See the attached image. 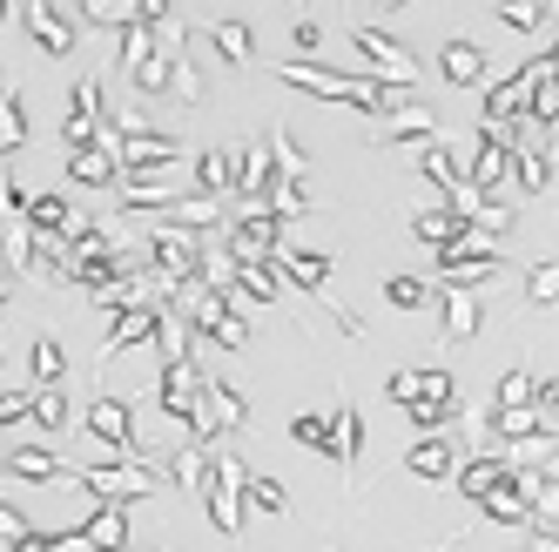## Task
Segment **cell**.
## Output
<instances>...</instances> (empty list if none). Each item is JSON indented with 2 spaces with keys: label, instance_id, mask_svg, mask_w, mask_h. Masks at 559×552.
<instances>
[{
  "label": "cell",
  "instance_id": "ba28073f",
  "mask_svg": "<svg viewBox=\"0 0 559 552\" xmlns=\"http://www.w3.org/2000/svg\"><path fill=\"white\" fill-rule=\"evenodd\" d=\"M533 384H539L533 371H506L499 377V411H526L533 405Z\"/></svg>",
  "mask_w": 559,
  "mask_h": 552
},
{
  "label": "cell",
  "instance_id": "2e32d148",
  "mask_svg": "<svg viewBox=\"0 0 559 552\" xmlns=\"http://www.w3.org/2000/svg\"><path fill=\"white\" fill-rule=\"evenodd\" d=\"M391 398L412 405V398H418V371H397V377H391Z\"/></svg>",
  "mask_w": 559,
  "mask_h": 552
},
{
  "label": "cell",
  "instance_id": "4fadbf2b",
  "mask_svg": "<svg viewBox=\"0 0 559 552\" xmlns=\"http://www.w3.org/2000/svg\"><path fill=\"white\" fill-rule=\"evenodd\" d=\"M391 303H425V284H418V276H397V284H391Z\"/></svg>",
  "mask_w": 559,
  "mask_h": 552
},
{
  "label": "cell",
  "instance_id": "8fae6325",
  "mask_svg": "<svg viewBox=\"0 0 559 552\" xmlns=\"http://www.w3.org/2000/svg\"><path fill=\"white\" fill-rule=\"evenodd\" d=\"M412 471H418V479H445V471H452V445H412Z\"/></svg>",
  "mask_w": 559,
  "mask_h": 552
},
{
  "label": "cell",
  "instance_id": "5bb4252c",
  "mask_svg": "<svg viewBox=\"0 0 559 552\" xmlns=\"http://www.w3.org/2000/svg\"><path fill=\"white\" fill-rule=\"evenodd\" d=\"M499 14H506L512 27H526V34H533V27L546 21V14H539V0H526V8H499Z\"/></svg>",
  "mask_w": 559,
  "mask_h": 552
},
{
  "label": "cell",
  "instance_id": "277c9868",
  "mask_svg": "<svg viewBox=\"0 0 559 552\" xmlns=\"http://www.w3.org/2000/svg\"><path fill=\"white\" fill-rule=\"evenodd\" d=\"M478 74H486V48H478V41H452V48H445V82L472 88Z\"/></svg>",
  "mask_w": 559,
  "mask_h": 552
},
{
  "label": "cell",
  "instance_id": "9c48e42d",
  "mask_svg": "<svg viewBox=\"0 0 559 552\" xmlns=\"http://www.w3.org/2000/svg\"><path fill=\"white\" fill-rule=\"evenodd\" d=\"M526 297L533 303H559V256H546V263L526 269Z\"/></svg>",
  "mask_w": 559,
  "mask_h": 552
},
{
  "label": "cell",
  "instance_id": "e0dca14e",
  "mask_svg": "<svg viewBox=\"0 0 559 552\" xmlns=\"http://www.w3.org/2000/svg\"><path fill=\"white\" fill-rule=\"evenodd\" d=\"M526 552H559V532H546V526H539V532L526 539Z\"/></svg>",
  "mask_w": 559,
  "mask_h": 552
},
{
  "label": "cell",
  "instance_id": "7c38bea8",
  "mask_svg": "<svg viewBox=\"0 0 559 552\" xmlns=\"http://www.w3.org/2000/svg\"><path fill=\"white\" fill-rule=\"evenodd\" d=\"M533 411H539V418L559 411V377H539V384H533Z\"/></svg>",
  "mask_w": 559,
  "mask_h": 552
},
{
  "label": "cell",
  "instance_id": "30bf717a",
  "mask_svg": "<svg viewBox=\"0 0 559 552\" xmlns=\"http://www.w3.org/2000/svg\"><path fill=\"white\" fill-rule=\"evenodd\" d=\"M418 236L425 243H452V236H465V216L459 209H431V216H418Z\"/></svg>",
  "mask_w": 559,
  "mask_h": 552
},
{
  "label": "cell",
  "instance_id": "8992f818",
  "mask_svg": "<svg viewBox=\"0 0 559 552\" xmlns=\"http://www.w3.org/2000/svg\"><path fill=\"white\" fill-rule=\"evenodd\" d=\"M472 216H478V236H506V229L519 223V209L506 203V195H478V209H472Z\"/></svg>",
  "mask_w": 559,
  "mask_h": 552
},
{
  "label": "cell",
  "instance_id": "d6986e66",
  "mask_svg": "<svg viewBox=\"0 0 559 552\" xmlns=\"http://www.w3.org/2000/svg\"><path fill=\"white\" fill-rule=\"evenodd\" d=\"M499 8H526V0H499Z\"/></svg>",
  "mask_w": 559,
  "mask_h": 552
},
{
  "label": "cell",
  "instance_id": "6da1fadb",
  "mask_svg": "<svg viewBox=\"0 0 559 552\" xmlns=\"http://www.w3.org/2000/svg\"><path fill=\"white\" fill-rule=\"evenodd\" d=\"M552 182V148H539V142H512V189H546Z\"/></svg>",
  "mask_w": 559,
  "mask_h": 552
},
{
  "label": "cell",
  "instance_id": "7a4b0ae2",
  "mask_svg": "<svg viewBox=\"0 0 559 552\" xmlns=\"http://www.w3.org/2000/svg\"><path fill=\"white\" fill-rule=\"evenodd\" d=\"M506 479H512V465H506V458H472V465L459 471V492H465V499H486V492L506 485Z\"/></svg>",
  "mask_w": 559,
  "mask_h": 552
},
{
  "label": "cell",
  "instance_id": "ac0fdd59",
  "mask_svg": "<svg viewBox=\"0 0 559 552\" xmlns=\"http://www.w3.org/2000/svg\"><path fill=\"white\" fill-rule=\"evenodd\" d=\"M539 14H546V21H559V0H539Z\"/></svg>",
  "mask_w": 559,
  "mask_h": 552
},
{
  "label": "cell",
  "instance_id": "3957f363",
  "mask_svg": "<svg viewBox=\"0 0 559 552\" xmlns=\"http://www.w3.org/2000/svg\"><path fill=\"white\" fill-rule=\"evenodd\" d=\"M478 505H486V519H499V526H519V519H533V512H526V492H519V479L492 485V492L478 499Z\"/></svg>",
  "mask_w": 559,
  "mask_h": 552
},
{
  "label": "cell",
  "instance_id": "5b68a950",
  "mask_svg": "<svg viewBox=\"0 0 559 552\" xmlns=\"http://www.w3.org/2000/svg\"><path fill=\"white\" fill-rule=\"evenodd\" d=\"M357 41H365V55H371V61H378L384 74H412V55L397 48L391 34H357Z\"/></svg>",
  "mask_w": 559,
  "mask_h": 552
},
{
  "label": "cell",
  "instance_id": "9a60e30c",
  "mask_svg": "<svg viewBox=\"0 0 559 552\" xmlns=\"http://www.w3.org/2000/svg\"><path fill=\"white\" fill-rule=\"evenodd\" d=\"M216 41H223V55H236V61H243V55H250V34H243V27H223V34H216Z\"/></svg>",
  "mask_w": 559,
  "mask_h": 552
},
{
  "label": "cell",
  "instance_id": "52a82bcc",
  "mask_svg": "<svg viewBox=\"0 0 559 552\" xmlns=\"http://www.w3.org/2000/svg\"><path fill=\"white\" fill-rule=\"evenodd\" d=\"M445 331H452V337H472V331H478V297H472V290H452V297H445Z\"/></svg>",
  "mask_w": 559,
  "mask_h": 552
}]
</instances>
